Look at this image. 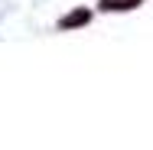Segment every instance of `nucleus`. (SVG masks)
Instances as JSON below:
<instances>
[{"label": "nucleus", "mask_w": 153, "mask_h": 150, "mask_svg": "<svg viewBox=\"0 0 153 150\" xmlns=\"http://www.w3.org/2000/svg\"><path fill=\"white\" fill-rule=\"evenodd\" d=\"M88 20H91L88 10H72V13H65V16L59 20V26H62V30H72V26H85Z\"/></svg>", "instance_id": "f257e3e1"}, {"label": "nucleus", "mask_w": 153, "mask_h": 150, "mask_svg": "<svg viewBox=\"0 0 153 150\" xmlns=\"http://www.w3.org/2000/svg\"><path fill=\"white\" fill-rule=\"evenodd\" d=\"M140 0H101V10H134Z\"/></svg>", "instance_id": "f03ea898"}]
</instances>
